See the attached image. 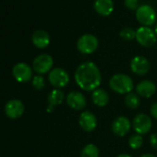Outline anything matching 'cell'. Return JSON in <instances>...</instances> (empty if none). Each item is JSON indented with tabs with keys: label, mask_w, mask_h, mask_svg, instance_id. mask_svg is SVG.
<instances>
[{
	"label": "cell",
	"mask_w": 157,
	"mask_h": 157,
	"mask_svg": "<svg viewBox=\"0 0 157 157\" xmlns=\"http://www.w3.org/2000/svg\"><path fill=\"white\" fill-rule=\"evenodd\" d=\"M120 35L125 41H132L134 38H136V31L134 30H132V28L127 27L121 31Z\"/></svg>",
	"instance_id": "23"
},
{
	"label": "cell",
	"mask_w": 157,
	"mask_h": 157,
	"mask_svg": "<svg viewBox=\"0 0 157 157\" xmlns=\"http://www.w3.org/2000/svg\"><path fill=\"white\" fill-rule=\"evenodd\" d=\"M151 114H152V116H153L155 118H156L157 119V103L154 104V105H152V107H151Z\"/></svg>",
	"instance_id": "27"
},
{
	"label": "cell",
	"mask_w": 157,
	"mask_h": 157,
	"mask_svg": "<svg viewBox=\"0 0 157 157\" xmlns=\"http://www.w3.org/2000/svg\"><path fill=\"white\" fill-rule=\"evenodd\" d=\"M53 65L52 57L48 54H41L38 56L33 61V69L39 74H45L50 71Z\"/></svg>",
	"instance_id": "7"
},
{
	"label": "cell",
	"mask_w": 157,
	"mask_h": 157,
	"mask_svg": "<svg viewBox=\"0 0 157 157\" xmlns=\"http://www.w3.org/2000/svg\"><path fill=\"white\" fill-rule=\"evenodd\" d=\"M24 109V105L20 100L12 99L6 104L5 114L11 119H17L23 115Z\"/></svg>",
	"instance_id": "10"
},
{
	"label": "cell",
	"mask_w": 157,
	"mask_h": 157,
	"mask_svg": "<svg viewBox=\"0 0 157 157\" xmlns=\"http://www.w3.org/2000/svg\"><path fill=\"white\" fill-rule=\"evenodd\" d=\"M63 100H64V93L59 89L52 90L48 95V103L49 105L52 107L62 105Z\"/></svg>",
	"instance_id": "19"
},
{
	"label": "cell",
	"mask_w": 157,
	"mask_h": 157,
	"mask_svg": "<svg viewBox=\"0 0 157 157\" xmlns=\"http://www.w3.org/2000/svg\"><path fill=\"white\" fill-rule=\"evenodd\" d=\"M131 69L136 75H145L150 69V62L146 57L137 56L131 61Z\"/></svg>",
	"instance_id": "11"
},
{
	"label": "cell",
	"mask_w": 157,
	"mask_h": 157,
	"mask_svg": "<svg viewBox=\"0 0 157 157\" xmlns=\"http://www.w3.org/2000/svg\"><path fill=\"white\" fill-rule=\"evenodd\" d=\"M124 5L131 10L139 8V0H124Z\"/></svg>",
	"instance_id": "25"
},
{
	"label": "cell",
	"mask_w": 157,
	"mask_h": 157,
	"mask_svg": "<svg viewBox=\"0 0 157 157\" xmlns=\"http://www.w3.org/2000/svg\"><path fill=\"white\" fill-rule=\"evenodd\" d=\"M117 157H132V156H131L130 155H127V154H121V155H118Z\"/></svg>",
	"instance_id": "28"
},
{
	"label": "cell",
	"mask_w": 157,
	"mask_h": 157,
	"mask_svg": "<svg viewBox=\"0 0 157 157\" xmlns=\"http://www.w3.org/2000/svg\"><path fill=\"white\" fill-rule=\"evenodd\" d=\"M12 74L18 82H27L32 77V69L26 63H17L13 67Z\"/></svg>",
	"instance_id": "9"
},
{
	"label": "cell",
	"mask_w": 157,
	"mask_h": 157,
	"mask_svg": "<svg viewBox=\"0 0 157 157\" xmlns=\"http://www.w3.org/2000/svg\"><path fill=\"white\" fill-rule=\"evenodd\" d=\"M32 86L38 90V91H40L44 88L45 86V80L42 76L40 75H37L33 78V81H32Z\"/></svg>",
	"instance_id": "24"
},
{
	"label": "cell",
	"mask_w": 157,
	"mask_h": 157,
	"mask_svg": "<svg viewBox=\"0 0 157 157\" xmlns=\"http://www.w3.org/2000/svg\"><path fill=\"white\" fill-rule=\"evenodd\" d=\"M95 10L101 16H109L113 12L114 3L112 0H95Z\"/></svg>",
	"instance_id": "17"
},
{
	"label": "cell",
	"mask_w": 157,
	"mask_h": 157,
	"mask_svg": "<svg viewBox=\"0 0 157 157\" xmlns=\"http://www.w3.org/2000/svg\"><path fill=\"white\" fill-rule=\"evenodd\" d=\"M79 125L83 130L91 132L97 128L98 120L93 113L89 111H86L83 112L79 117Z\"/></svg>",
	"instance_id": "13"
},
{
	"label": "cell",
	"mask_w": 157,
	"mask_h": 157,
	"mask_svg": "<svg viewBox=\"0 0 157 157\" xmlns=\"http://www.w3.org/2000/svg\"><path fill=\"white\" fill-rule=\"evenodd\" d=\"M150 142H151L152 146H153L155 149H156L157 150V133H155V134L151 135V137H150Z\"/></svg>",
	"instance_id": "26"
},
{
	"label": "cell",
	"mask_w": 157,
	"mask_h": 157,
	"mask_svg": "<svg viewBox=\"0 0 157 157\" xmlns=\"http://www.w3.org/2000/svg\"><path fill=\"white\" fill-rule=\"evenodd\" d=\"M152 119L146 114H138L132 122L134 130L140 135L148 133L152 129Z\"/></svg>",
	"instance_id": "8"
},
{
	"label": "cell",
	"mask_w": 157,
	"mask_h": 157,
	"mask_svg": "<svg viewBox=\"0 0 157 157\" xmlns=\"http://www.w3.org/2000/svg\"><path fill=\"white\" fill-rule=\"evenodd\" d=\"M155 91H156V86L151 81H143L136 87L137 93L140 96L145 97V98L152 97L155 94Z\"/></svg>",
	"instance_id": "16"
},
{
	"label": "cell",
	"mask_w": 157,
	"mask_h": 157,
	"mask_svg": "<svg viewBox=\"0 0 157 157\" xmlns=\"http://www.w3.org/2000/svg\"><path fill=\"white\" fill-rule=\"evenodd\" d=\"M109 86L112 91L120 94L130 93L133 89V81L126 74H116L110 79Z\"/></svg>",
	"instance_id": "2"
},
{
	"label": "cell",
	"mask_w": 157,
	"mask_h": 157,
	"mask_svg": "<svg viewBox=\"0 0 157 157\" xmlns=\"http://www.w3.org/2000/svg\"><path fill=\"white\" fill-rule=\"evenodd\" d=\"M75 80L77 85L84 91H96L101 83V73L98 66L86 61L78 66L75 73Z\"/></svg>",
	"instance_id": "1"
},
{
	"label": "cell",
	"mask_w": 157,
	"mask_h": 157,
	"mask_svg": "<svg viewBox=\"0 0 157 157\" xmlns=\"http://www.w3.org/2000/svg\"><path fill=\"white\" fill-rule=\"evenodd\" d=\"M143 143H144V139H143L142 135H140V134H134V135L131 136V138L129 140V145L133 150L141 148L143 146Z\"/></svg>",
	"instance_id": "22"
},
{
	"label": "cell",
	"mask_w": 157,
	"mask_h": 157,
	"mask_svg": "<svg viewBox=\"0 0 157 157\" xmlns=\"http://www.w3.org/2000/svg\"><path fill=\"white\" fill-rule=\"evenodd\" d=\"M99 150L95 144H87L81 152V157H98Z\"/></svg>",
	"instance_id": "21"
},
{
	"label": "cell",
	"mask_w": 157,
	"mask_h": 157,
	"mask_svg": "<svg viewBox=\"0 0 157 157\" xmlns=\"http://www.w3.org/2000/svg\"><path fill=\"white\" fill-rule=\"evenodd\" d=\"M67 105L74 110H82L86 105V99L80 92H71L66 96Z\"/></svg>",
	"instance_id": "12"
},
{
	"label": "cell",
	"mask_w": 157,
	"mask_h": 157,
	"mask_svg": "<svg viewBox=\"0 0 157 157\" xmlns=\"http://www.w3.org/2000/svg\"><path fill=\"white\" fill-rule=\"evenodd\" d=\"M125 104L131 109H136L139 107V105L141 104V100H140V97L138 96V94L130 93L125 97Z\"/></svg>",
	"instance_id": "20"
},
{
	"label": "cell",
	"mask_w": 157,
	"mask_h": 157,
	"mask_svg": "<svg viewBox=\"0 0 157 157\" xmlns=\"http://www.w3.org/2000/svg\"><path fill=\"white\" fill-rule=\"evenodd\" d=\"M32 43L33 44L40 49L45 48L49 45L51 39L49 33L44 30H37L32 34Z\"/></svg>",
	"instance_id": "15"
},
{
	"label": "cell",
	"mask_w": 157,
	"mask_h": 157,
	"mask_svg": "<svg viewBox=\"0 0 157 157\" xmlns=\"http://www.w3.org/2000/svg\"><path fill=\"white\" fill-rule=\"evenodd\" d=\"M76 46L81 53L85 55H89L97 50L98 46V40L95 35L86 33L82 35L78 39Z\"/></svg>",
	"instance_id": "3"
},
{
	"label": "cell",
	"mask_w": 157,
	"mask_h": 157,
	"mask_svg": "<svg viewBox=\"0 0 157 157\" xmlns=\"http://www.w3.org/2000/svg\"><path fill=\"white\" fill-rule=\"evenodd\" d=\"M111 128H112V131L114 132V134L123 137L131 130L132 123L127 118L119 117L113 121Z\"/></svg>",
	"instance_id": "14"
},
{
	"label": "cell",
	"mask_w": 157,
	"mask_h": 157,
	"mask_svg": "<svg viewBox=\"0 0 157 157\" xmlns=\"http://www.w3.org/2000/svg\"><path fill=\"white\" fill-rule=\"evenodd\" d=\"M141 157H156L155 156V155H151V154H146V155H144L143 156Z\"/></svg>",
	"instance_id": "29"
},
{
	"label": "cell",
	"mask_w": 157,
	"mask_h": 157,
	"mask_svg": "<svg viewBox=\"0 0 157 157\" xmlns=\"http://www.w3.org/2000/svg\"><path fill=\"white\" fill-rule=\"evenodd\" d=\"M136 40L141 45L150 47L156 43V34L150 27L143 26L136 31Z\"/></svg>",
	"instance_id": "5"
},
{
	"label": "cell",
	"mask_w": 157,
	"mask_h": 157,
	"mask_svg": "<svg viewBox=\"0 0 157 157\" xmlns=\"http://www.w3.org/2000/svg\"><path fill=\"white\" fill-rule=\"evenodd\" d=\"M155 34H156L157 36V23L156 25H155Z\"/></svg>",
	"instance_id": "30"
},
{
	"label": "cell",
	"mask_w": 157,
	"mask_h": 157,
	"mask_svg": "<svg viewBox=\"0 0 157 157\" xmlns=\"http://www.w3.org/2000/svg\"><path fill=\"white\" fill-rule=\"evenodd\" d=\"M136 18L141 24L148 27L155 22L156 13L151 6L143 5L136 10Z\"/></svg>",
	"instance_id": "4"
},
{
	"label": "cell",
	"mask_w": 157,
	"mask_h": 157,
	"mask_svg": "<svg viewBox=\"0 0 157 157\" xmlns=\"http://www.w3.org/2000/svg\"><path fill=\"white\" fill-rule=\"evenodd\" d=\"M92 100L93 103L100 107L106 106L109 101V93L103 89H97L92 93Z\"/></svg>",
	"instance_id": "18"
},
{
	"label": "cell",
	"mask_w": 157,
	"mask_h": 157,
	"mask_svg": "<svg viewBox=\"0 0 157 157\" xmlns=\"http://www.w3.org/2000/svg\"><path fill=\"white\" fill-rule=\"evenodd\" d=\"M70 81L69 75L62 68H52L49 73V81L55 88H63L65 87Z\"/></svg>",
	"instance_id": "6"
}]
</instances>
